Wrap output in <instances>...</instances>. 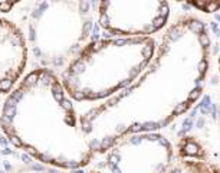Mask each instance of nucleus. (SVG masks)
Here are the masks:
<instances>
[{
    "label": "nucleus",
    "mask_w": 220,
    "mask_h": 173,
    "mask_svg": "<svg viewBox=\"0 0 220 173\" xmlns=\"http://www.w3.org/2000/svg\"><path fill=\"white\" fill-rule=\"evenodd\" d=\"M89 173H102V172H99V170H92V172H89Z\"/></svg>",
    "instance_id": "obj_14"
},
{
    "label": "nucleus",
    "mask_w": 220,
    "mask_h": 173,
    "mask_svg": "<svg viewBox=\"0 0 220 173\" xmlns=\"http://www.w3.org/2000/svg\"><path fill=\"white\" fill-rule=\"evenodd\" d=\"M175 167L173 173H220V165L209 156L196 136H184L175 144Z\"/></svg>",
    "instance_id": "obj_8"
},
{
    "label": "nucleus",
    "mask_w": 220,
    "mask_h": 173,
    "mask_svg": "<svg viewBox=\"0 0 220 173\" xmlns=\"http://www.w3.org/2000/svg\"><path fill=\"white\" fill-rule=\"evenodd\" d=\"M0 130L16 149L49 167L82 169L97 157L74 101L48 69H33L7 94Z\"/></svg>",
    "instance_id": "obj_2"
},
{
    "label": "nucleus",
    "mask_w": 220,
    "mask_h": 173,
    "mask_svg": "<svg viewBox=\"0 0 220 173\" xmlns=\"http://www.w3.org/2000/svg\"><path fill=\"white\" fill-rule=\"evenodd\" d=\"M22 29L29 55L42 69L64 71L91 41L97 2L20 3Z\"/></svg>",
    "instance_id": "obj_4"
},
{
    "label": "nucleus",
    "mask_w": 220,
    "mask_h": 173,
    "mask_svg": "<svg viewBox=\"0 0 220 173\" xmlns=\"http://www.w3.org/2000/svg\"><path fill=\"white\" fill-rule=\"evenodd\" d=\"M170 17L171 3L164 0L97 2V25L104 38H154Z\"/></svg>",
    "instance_id": "obj_6"
},
{
    "label": "nucleus",
    "mask_w": 220,
    "mask_h": 173,
    "mask_svg": "<svg viewBox=\"0 0 220 173\" xmlns=\"http://www.w3.org/2000/svg\"><path fill=\"white\" fill-rule=\"evenodd\" d=\"M213 121H216V126H217V130H219V136H220V104L216 110V120L213 118ZM219 143H220V139H219Z\"/></svg>",
    "instance_id": "obj_12"
},
{
    "label": "nucleus",
    "mask_w": 220,
    "mask_h": 173,
    "mask_svg": "<svg viewBox=\"0 0 220 173\" xmlns=\"http://www.w3.org/2000/svg\"><path fill=\"white\" fill-rule=\"evenodd\" d=\"M217 74H219V78H220V51H219V55H217Z\"/></svg>",
    "instance_id": "obj_13"
},
{
    "label": "nucleus",
    "mask_w": 220,
    "mask_h": 173,
    "mask_svg": "<svg viewBox=\"0 0 220 173\" xmlns=\"http://www.w3.org/2000/svg\"><path fill=\"white\" fill-rule=\"evenodd\" d=\"M29 51L22 29L13 20L0 17V94L7 95L22 79Z\"/></svg>",
    "instance_id": "obj_7"
},
{
    "label": "nucleus",
    "mask_w": 220,
    "mask_h": 173,
    "mask_svg": "<svg viewBox=\"0 0 220 173\" xmlns=\"http://www.w3.org/2000/svg\"><path fill=\"white\" fill-rule=\"evenodd\" d=\"M210 61L207 23L191 13L177 15L134 82L81 116L97 154L125 136L160 131L186 116L203 97Z\"/></svg>",
    "instance_id": "obj_1"
},
{
    "label": "nucleus",
    "mask_w": 220,
    "mask_h": 173,
    "mask_svg": "<svg viewBox=\"0 0 220 173\" xmlns=\"http://www.w3.org/2000/svg\"><path fill=\"white\" fill-rule=\"evenodd\" d=\"M157 49L155 38H99L66 65L59 79L74 102H104L140 77Z\"/></svg>",
    "instance_id": "obj_3"
},
{
    "label": "nucleus",
    "mask_w": 220,
    "mask_h": 173,
    "mask_svg": "<svg viewBox=\"0 0 220 173\" xmlns=\"http://www.w3.org/2000/svg\"><path fill=\"white\" fill-rule=\"evenodd\" d=\"M102 154V173H171L177 159L174 144L160 131L125 136Z\"/></svg>",
    "instance_id": "obj_5"
},
{
    "label": "nucleus",
    "mask_w": 220,
    "mask_h": 173,
    "mask_svg": "<svg viewBox=\"0 0 220 173\" xmlns=\"http://www.w3.org/2000/svg\"><path fill=\"white\" fill-rule=\"evenodd\" d=\"M186 6L198 9L204 13H216L220 12V2H187Z\"/></svg>",
    "instance_id": "obj_9"
},
{
    "label": "nucleus",
    "mask_w": 220,
    "mask_h": 173,
    "mask_svg": "<svg viewBox=\"0 0 220 173\" xmlns=\"http://www.w3.org/2000/svg\"><path fill=\"white\" fill-rule=\"evenodd\" d=\"M16 3L13 2H0V13H10L15 9Z\"/></svg>",
    "instance_id": "obj_10"
},
{
    "label": "nucleus",
    "mask_w": 220,
    "mask_h": 173,
    "mask_svg": "<svg viewBox=\"0 0 220 173\" xmlns=\"http://www.w3.org/2000/svg\"><path fill=\"white\" fill-rule=\"evenodd\" d=\"M12 173H55V172H48V169H37V167H29V169L17 170V172Z\"/></svg>",
    "instance_id": "obj_11"
}]
</instances>
